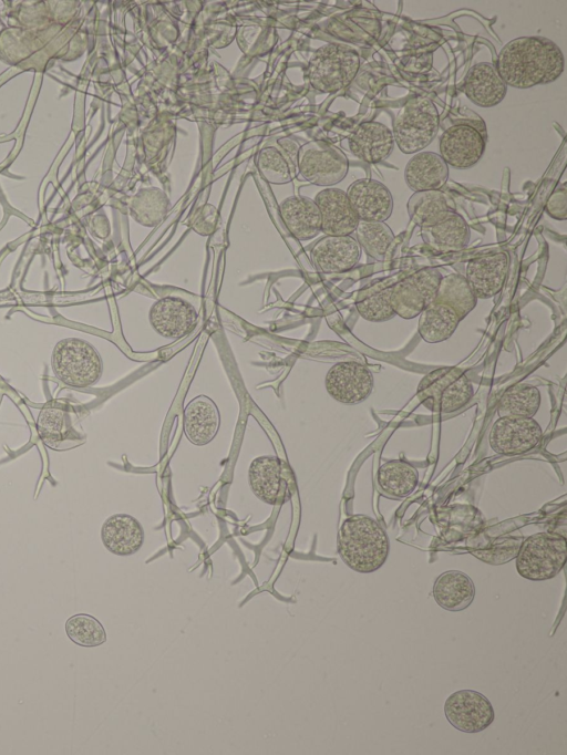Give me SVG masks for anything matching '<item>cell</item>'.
<instances>
[{"instance_id": "obj_37", "label": "cell", "mask_w": 567, "mask_h": 755, "mask_svg": "<svg viewBox=\"0 0 567 755\" xmlns=\"http://www.w3.org/2000/svg\"><path fill=\"white\" fill-rule=\"evenodd\" d=\"M392 286L374 290L360 296L355 302L359 314L371 322H383L392 319L395 313L391 304Z\"/></svg>"}, {"instance_id": "obj_22", "label": "cell", "mask_w": 567, "mask_h": 755, "mask_svg": "<svg viewBox=\"0 0 567 755\" xmlns=\"http://www.w3.org/2000/svg\"><path fill=\"white\" fill-rule=\"evenodd\" d=\"M248 482L251 492L261 501L269 505L279 504L286 490L281 459L275 455L256 457L249 465Z\"/></svg>"}, {"instance_id": "obj_24", "label": "cell", "mask_w": 567, "mask_h": 755, "mask_svg": "<svg viewBox=\"0 0 567 755\" xmlns=\"http://www.w3.org/2000/svg\"><path fill=\"white\" fill-rule=\"evenodd\" d=\"M288 231L298 240H309L321 232V216L315 200L293 195L285 198L279 207Z\"/></svg>"}, {"instance_id": "obj_10", "label": "cell", "mask_w": 567, "mask_h": 755, "mask_svg": "<svg viewBox=\"0 0 567 755\" xmlns=\"http://www.w3.org/2000/svg\"><path fill=\"white\" fill-rule=\"evenodd\" d=\"M441 278L436 268H424L392 286L391 304L395 316L403 319L419 316L434 301Z\"/></svg>"}, {"instance_id": "obj_21", "label": "cell", "mask_w": 567, "mask_h": 755, "mask_svg": "<svg viewBox=\"0 0 567 755\" xmlns=\"http://www.w3.org/2000/svg\"><path fill=\"white\" fill-rule=\"evenodd\" d=\"M463 90L477 106L493 107L499 104L507 92V85L499 76L494 64L480 62L467 71Z\"/></svg>"}, {"instance_id": "obj_4", "label": "cell", "mask_w": 567, "mask_h": 755, "mask_svg": "<svg viewBox=\"0 0 567 755\" xmlns=\"http://www.w3.org/2000/svg\"><path fill=\"white\" fill-rule=\"evenodd\" d=\"M566 538L554 531H542L527 537L516 556L518 575L530 581L556 577L565 566Z\"/></svg>"}, {"instance_id": "obj_20", "label": "cell", "mask_w": 567, "mask_h": 755, "mask_svg": "<svg viewBox=\"0 0 567 755\" xmlns=\"http://www.w3.org/2000/svg\"><path fill=\"white\" fill-rule=\"evenodd\" d=\"M219 425V410L210 397L198 395L185 406L183 430L192 444L204 446L210 443L215 438Z\"/></svg>"}, {"instance_id": "obj_33", "label": "cell", "mask_w": 567, "mask_h": 755, "mask_svg": "<svg viewBox=\"0 0 567 755\" xmlns=\"http://www.w3.org/2000/svg\"><path fill=\"white\" fill-rule=\"evenodd\" d=\"M539 390L528 383H518L507 389L497 405L499 417H534L540 406Z\"/></svg>"}, {"instance_id": "obj_31", "label": "cell", "mask_w": 567, "mask_h": 755, "mask_svg": "<svg viewBox=\"0 0 567 755\" xmlns=\"http://www.w3.org/2000/svg\"><path fill=\"white\" fill-rule=\"evenodd\" d=\"M298 149L282 152L275 146L262 148L257 155V167L261 176L270 184L290 183L298 172Z\"/></svg>"}, {"instance_id": "obj_38", "label": "cell", "mask_w": 567, "mask_h": 755, "mask_svg": "<svg viewBox=\"0 0 567 755\" xmlns=\"http://www.w3.org/2000/svg\"><path fill=\"white\" fill-rule=\"evenodd\" d=\"M40 438L50 447H55L66 437L64 413L56 407H45L38 418Z\"/></svg>"}, {"instance_id": "obj_19", "label": "cell", "mask_w": 567, "mask_h": 755, "mask_svg": "<svg viewBox=\"0 0 567 755\" xmlns=\"http://www.w3.org/2000/svg\"><path fill=\"white\" fill-rule=\"evenodd\" d=\"M350 152L359 159L377 164L386 159L394 148L392 131L383 123H360L348 139Z\"/></svg>"}, {"instance_id": "obj_5", "label": "cell", "mask_w": 567, "mask_h": 755, "mask_svg": "<svg viewBox=\"0 0 567 755\" xmlns=\"http://www.w3.org/2000/svg\"><path fill=\"white\" fill-rule=\"evenodd\" d=\"M51 364L55 376L73 387L94 385L103 371L97 350L87 341L78 338L59 341L53 349Z\"/></svg>"}, {"instance_id": "obj_2", "label": "cell", "mask_w": 567, "mask_h": 755, "mask_svg": "<svg viewBox=\"0 0 567 755\" xmlns=\"http://www.w3.org/2000/svg\"><path fill=\"white\" fill-rule=\"evenodd\" d=\"M337 544L342 561L360 573L380 569L390 551L384 528L374 518L362 514L344 519L338 531Z\"/></svg>"}, {"instance_id": "obj_23", "label": "cell", "mask_w": 567, "mask_h": 755, "mask_svg": "<svg viewBox=\"0 0 567 755\" xmlns=\"http://www.w3.org/2000/svg\"><path fill=\"white\" fill-rule=\"evenodd\" d=\"M101 539L110 552L116 556H131L143 546L144 529L133 516L115 514L103 523Z\"/></svg>"}, {"instance_id": "obj_6", "label": "cell", "mask_w": 567, "mask_h": 755, "mask_svg": "<svg viewBox=\"0 0 567 755\" xmlns=\"http://www.w3.org/2000/svg\"><path fill=\"white\" fill-rule=\"evenodd\" d=\"M416 392L425 407L443 414L461 410L474 394L467 375L451 366L439 368L424 375Z\"/></svg>"}, {"instance_id": "obj_7", "label": "cell", "mask_w": 567, "mask_h": 755, "mask_svg": "<svg viewBox=\"0 0 567 755\" xmlns=\"http://www.w3.org/2000/svg\"><path fill=\"white\" fill-rule=\"evenodd\" d=\"M359 68L360 56L354 49L329 43L319 48L310 59L308 77L318 91L334 93L352 82Z\"/></svg>"}, {"instance_id": "obj_35", "label": "cell", "mask_w": 567, "mask_h": 755, "mask_svg": "<svg viewBox=\"0 0 567 755\" xmlns=\"http://www.w3.org/2000/svg\"><path fill=\"white\" fill-rule=\"evenodd\" d=\"M354 234L360 248L379 261L385 258L394 240L393 231L384 221L359 220Z\"/></svg>"}, {"instance_id": "obj_36", "label": "cell", "mask_w": 567, "mask_h": 755, "mask_svg": "<svg viewBox=\"0 0 567 755\" xmlns=\"http://www.w3.org/2000/svg\"><path fill=\"white\" fill-rule=\"evenodd\" d=\"M68 638L84 648L99 647L106 642V632L102 623L93 616L78 613L65 622Z\"/></svg>"}, {"instance_id": "obj_29", "label": "cell", "mask_w": 567, "mask_h": 755, "mask_svg": "<svg viewBox=\"0 0 567 755\" xmlns=\"http://www.w3.org/2000/svg\"><path fill=\"white\" fill-rule=\"evenodd\" d=\"M408 214L419 227H427L455 210L454 201L441 189L414 192L409 198Z\"/></svg>"}, {"instance_id": "obj_18", "label": "cell", "mask_w": 567, "mask_h": 755, "mask_svg": "<svg viewBox=\"0 0 567 755\" xmlns=\"http://www.w3.org/2000/svg\"><path fill=\"white\" fill-rule=\"evenodd\" d=\"M321 216V231L326 236H348L354 232L359 218L346 192L340 188H324L315 197Z\"/></svg>"}, {"instance_id": "obj_16", "label": "cell", "mask_w": 567, "mask_h": 755, "mask_svg": "<svg viewBox=\"0 0 567 755\" xmlns=\"http://www.w3.org/2000/svg\"><path fill=\"white\" fill-rule=\"evenodd\" d=\"M508 268V254L498 251L470 260L464 277L477 299H488L503 289Z\"/></svg>"}, {"instance_id": "obj_30", "label": "cell", "mask_w": 567, "mask_h": 755, "mask_svg": "<svg viewBox=\"0 0 567 755\" xmlns=\"http://www.w3.org/2000/svg\"><path fill=\"white\" fill-rule=\"evenodd\" d=\"M419 316V334L429 343L447 340L455 332L461 321L454 310L434 301Z\"/></svg>"}, {"instance_id": "obj_13", "label": "cell", "mask_w": 567, "mask_h": 755, "mask_svg": "<svg viewBox=\"0 0 567 755\" xmlns=\"http://www.w3.org/2000/svg\"><path fill=\"white\" fill-rule=\"evenodd\" d=\"M324 386L333 400L343 404H358L372 393L374 380L371 371L362 363L342 361L329 369Z\"/></svg>"}, {"instance_id": "obj_28", "label": "cell", "mask_w": 567, "mask_h": 755, "mask_svg": "<svg viewBox=\"0 0 567 755\" xmlns=\"http://www.w3.org/2000/svg\"><path fill=\"white\" fill-rule=\"evenodd\" d=\"M375 479L383 495L399 499L413 493L419 483V473L410 463L392 459L379 467Z\"/></svg>"}, {"instance_id": "obj_1", "label": "cell", "mask_w": 567, "mask_h": 755, "mask_svg": "<svg viewBox=\"0 0 567 755\" xmlns=\"http://www.w3.org/2000/svg\"><path fill=\"white\" fill-rule=\"evenodd\" d=\"M495 68L507 86L529 89L556 81L564 72L565 60L554 41L519 37L501 49Z\"/></svg>"}, {"instance_id": "obj_39", "label": "cell", "mask_w": 567, "mask_h": 755, "mask_svg": "<svg viewBox=\"0 0 567 755\" xmlns=\"http://www.w3.org/2000/svg\"><path fill=\"white\" fill-rule=\"evenodd\" d=\"M546 210L555 219H566V189L564 186L554 192L549 197Z\"/></svg>"}, {"instance_id": "obj_3", "label": "cell", "mask_w": 567, "mask_h": 755, "mask_svg": "<svg viewBox=\"0 0 567 755\" xmlns=\"http://www.w3.org/2000/svg\"><path fill=\"white\" fill-rule=\"evenodd\" d=\"M440 127L435 104L425 96L410 99L393 120L394 143L404 154L421 152L432 143Z\"/></svg>"}, {"instance_id": "obj_34", "label": "cell", "mask_w": 567, "mask_h": 755, "mask_svg": "<svg viewBox=\"0 0 567 755\" xmlns=\"http://www.w3.org/2000/svg\"><path fill=\"white\" fill-rule=\"evenodd\" d=\"M169 208L167 195L157 187L142 188L132 199L131 213L143 226L154 227L166 216Z\"/></svg>"}, {"instance_id": "obj_32", "label": "cell", "mask_w": 567, "mask_h": 755, "mask_svg": "<svg viewBox=\"0 0 567 755\" xmlns=\"http://www.w3.org/2000/svg\"><path fill=\"white\" fill-rule=\"evenodd\" d=\"M434 302L450 307L462 320L475 308L477 298L464 276L450 273L441 278Z\"/></svg>"}, {"instance_id": "obj_17", "label": "cell", "mask_w": 567, "mask_h": 755, "mask_svg": "<svg viewBox=\"0 0 567 755\" xmlns=\"http://www.w3.org/2000/svg\"><path fill=\"white\" fill-rule=\"evenodd\" d=\"M313 266L322 273L352 269L361 257V248L351 235L324 236L310 250Z\"/></svg>"}, {"instance_id": "obj_11", "label": "cell", "mask_w": 567, "mask_h": 755, "mask_svg": "<svg viewBox=\"0 0 567 755\" xmlns=\"http://www.w3.org/2000/svg\"><path fill=\"white\" fill-rule=\"evenodd\" d=\"M444 714L453 727L464 733L483 732L495 718L489 700L474 690L452 693L444 703Z\"/></svg>"}, {"instance_id": "obj_8", "label": "cell", "mask_w": 567, "mask_h": 755, "mask_svg": "<svg viewBox=\"0 0 567 755\" xmlns=\"http://www.w3.org/2000/svg\"><path fill=\"white\" fill-rule=\"evenodd\" d=\"M452 118L450 126L440 137V156L447 166L466 169L474 166L483 156L487 133L483 120L477 115L474 120Z\"/></svg>"}, {"instance_id": "obj_26", "label": "cell", "mask_w": 567, "mask_h": 755, "mask_svg": "<svg viewBox=\"0 0 567 755\" xmlns=\"http://www.w3.org/2000/svg\"><path fill=\"white\" fill-rule=\"evenodd\" d=\"M421 236L437 251H458L468 245L471 230L465 219L453 210L433 225L421 228Z\"/></svg>"}, {"instance_id": "obj_25", "label": "cell", "mask_w": 567, "mask_h": 755, "mask_svg": "<svg viewBox=\"0 0 567 755\" xmlns=\"http://www.w3.org/2000/svg\"><path fill=\"white\" fill-rule=\"evenodd\" d=\"M447 178L449 166L434 152L415 153L404 168L405 183L413 192L439 190Z\"/></svg>"}, {"instance_id": "obj_9", "label": "cell", "mask_w": 567, "mask_h": 755, "mask_svg": "<svg viewBox=\"0 0 567 755\" xmlns=\"http://www.w3.org/2000/svg\"><path fill=\"white\" fill-rule=\"evenodd\" d=\"M297 168L301 177L318 186H333L348 173L344 153L324 141H310L298 148Z\"/></svg>"}, {"instance_id": "obj_15", "label": "cell", "mask_w": 567, "mask_h": 755, "mask_svg": "<svg viewBox=\"0 0 567 755\" xmlns=\"http://www.w3.org/2000/svg\"><path fill=\"white\" fill-rule=\"evenodd\" d=\"M346 194L359 220L385 221L392 214V194L377 179H358L348 187Z\"/></svg>"}, {"instance_id": "obj_12", "label": "cell", "mask_w": 567, "mask_h": 755, "mask_svg": "<svg viewBox=\"0 0 567 755\" xmlns=\"http://www.w3.org/2000/svg\"><path fill=\"white\" fill-rule=\"evenodd\" d=\"M543 438V430L533 417H499L489 432V445L501 455L516 456L534 449Z\"/></svg>"}, {"instance_id": "obj_27", "label": "cell", "mask_w": 567, "mask_h": 755, "mask_svg": "<svg viewBox=\"0 0 567 755\" xmlns=\"http://www.w3.org/2000/svg\"><path fill=\"white\" fill-rule=\"evenodd\" d=\"M435 602L447 611H462L471 606L475 597L473 580L460 570L442 572L433 585Z\"/></svg>"}, {"instance_id": "obj_14", "label": "cell", "mask_w": 567, "mask_h": 755, "mask_svg": "<svg viewBox=\"0 0 567 755\" xmlns=\"http://www.w3.org/2000/svg\"><path fill=\"white\" fill-rule=\"evenodd\" d=\"M148 319L152 328L159 335L181 339L195 329L198 313L195 307L186 300L167 296L152 304Z\"/></svg>"}]
</instances>
